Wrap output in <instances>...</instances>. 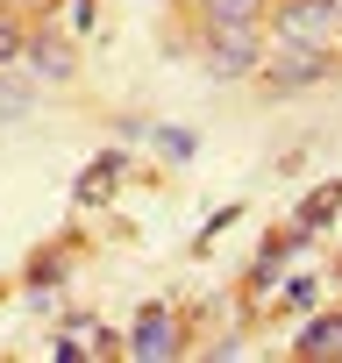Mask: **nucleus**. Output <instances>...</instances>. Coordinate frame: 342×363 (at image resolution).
<instances>
[{"label":"nucleus","mask_w":342,"mask_h":363,"mask_svg":"<svg viewBox=\"0 0 342 363\" xmlns=\"http://www.w3.org/2000/svg\"><path fill=\"white\" fill-rule=\"evenodd\" d=\"M278 36L335 57L342 50V0H285V8H278Z\"/></svg>","instance_id":"1"},{"label":"nucleus","mask_w":342,"mask_h":363,"mask_svg":"<svg viewBox=\"0 0 342 363\" xmlns=\"http://www.w3.org/2000/svg\"><path fill=\"white\" fill-rule=\"evenodd\" d=\"M207 72H214V79L257 72V36H250V22H207Z\"/></svg>","instance_id":"2"},{"label":"nucleus","mask_w":342,"mask_h":363,"mask_svg":"<svg viewBox=\"0 0 342 363\" xmlns=\"http://www.w3.org/2000/svg\"><path fill=\"white\" fill-rule=\"evenodd\" d=\"M328 65H335L328 50H307V43H285V36H278V43H271V57H264V72H271V86H278V93H299V86L328 79Z\"/></svg>","instance_id":"3"},{"label":"nucleus","mask_w":342,"mask_h":363,"mask_svg":"<svg viewBox=\"0 0 342 363\" xmlns=\"http://www.w3.org/2000/svg\"><path fill=\"white\" fill-rule=\"evenodd\" d=\"M128 349H136L143 363H164L171 349H179V320H171V306H143V313H136V335H128Z\"/></svg>","instance_id":"4"},{"label":"nucleus","mask_w":342,"mask_h":363,"mask_svg":"<svg viewBox=\"0 0 342 363\" xmlns=\"http://www.w3.org/2000/svg\"><path fill=\"white\" fill-rule=\"evenodd\" d=\"M121 171H128V157H121V150H100V157L79 171V207H100V200H114Z\"/></svg>","instance_id":"5"},{"label":"nucleus","mask_w":342,"mask_h":363,"mask_svg":"<svg viewBox=\"0 0 342 363\" xmlns=\"http://www.w3.org/2000/svg\"><path fill=\"white\" fill-rule=\"evenodd\" d=\"M335 207H342V178H328V186H314V193L299 200L292 228H299V235H314V228H328V221H335Z\"/></svg>","instance_id":"6"},{"label":"nucleus","mask_w":342,"mask_h":363,"mask_svg":"<svg viewBox=\"0 0 342 363\" xmlns=\"http://www.w3.org/2000/svg\"><path fill=\"white\" fill-rule=\"evenodd\" d=\"M292 349H299V356H342V320H314V328H299Z\"/></svg>","instance_id":"7"},{"label":"nucleus","mask_w":342,"mask_h":363,"mask_svg":"<svg viewBox=\"0 0 342 363\" xmlns=\"http://www.w3.org/2000/svg\"><path fill=\"white\" fill-rule=\"evenodd\" d=\"M29 57H36V72H43V79H72V50H65L57 36H36V43H29Z\"/></svg>","instance_id":"8"},{"label":"nucleus","mask_w":342,"mask_h":363,"mask_svg":"<svg viewBox=\"0 0 342 363\" xmlns=\"http://www.w3.org/2000/svg\"><path fill=\"white\" fill-rule=\"evenodd\" d=\"M200 15H207V22H250V29H257L264 0H200Z\"/></svg>","instance_id":"9"},{"label":"nucleus","mask_w":342,"mask_h":363,"mask_svg":"<svg viewBox=\"0 0 342 363\" xmlns=\"http://www.w3.org/2000/svg\"><path fill=\"white\" fill-rule=\"evenodd\" d=\"M157 150H164L171 164H186V157H193V128H157Z\"/></svg>","instance_id":"10"},{"label":"nucleus","mask_w":342,"mask_h":363,"mask_svg":"<svg viewBox=\"0 0 342 363\" xmlns=\"http://www.w3.org/2000/svg\"><path fill=\"white\" fill-rule=\"evenodd\" d=\"M15 50H22V29H15V22H8V15H0V65H8V57H15Z\"/></svg>","instance_id":"11"},{"label":"nucleus","mask_w":342,"mask_h":363,"mask_svg":"<svg viewBox=\"0 0 342 363\" xmlns=\"http://www.w3.org/2000/svg\"><path fill=\"white\" fill-rule=\"evenodd\" d=\"M22 107H29V93H22V86H0V114H8V121H15Z\"/></svg>","instance_id":"12"},{"label":"nucleus","mask_w":342,"mask_h":363,"mask_svg":"<svg viewBox=\"0 0 342 363\" xmlns=\"http://www.w3.org/2000/svg\"><path fill=\"white\" fill-rule=\"evenodd\" d=\"M285 306H314V278H292L285 285Z\"/></svg>","instance_id":"13"},{"label":"nucleus","mask_w":342,"mask_h":363,"mask_svg":"<svg viewBox=\"0 0 342 363\" xmlns=\"http://www.w3.org/2000/svg\"><path fill=\"white\" fill-rule=\"evenodd\" d=\"M65 15H72V29H93V0H65Z\"/></svg>","instance_id":"14"}]
</instances>
